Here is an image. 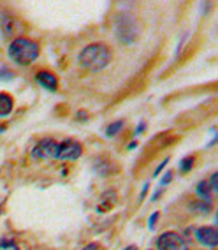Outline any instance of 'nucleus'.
<instances>
[{
  "label": "nucleus",
  "instance_id": "1",
  "mask_svg": "<svg viewBox=\"0 0 218 250\" xmlns=\"http://www.w3.org/2000/svg\"><path fill=\"white\" fill-rule=\"evenodd\" d=\"M111 58L113 53L109 46H106L104 42H94V44L86 46L79 53V63L88 71L97 72L106 69L111 62Z\"/></svg>",
  "mask_w": 218,
  "mask_h": 250
},
{
  "label": "nucleus",
  "instance_id": "2",
  "mask_svg": "<svg viewBox=\"0 0 218 250\" xmlns=\"http://www.w3.org/2000/svg\"><path fill=\"white\" fill-rule=\"evenodd\" d=\"M9 57L18 65H30L39 57V46L30 39L16 37L9 44Z\"/></svg>",
  "mask_w": 218,
  "mask_h": 250
},
{
  "label": "nucleus",
  "instance_id": "3",
  "mask_svg": "<svg viewBox=\"0 0 218 250\" xmlns=\"http://www.w3.org/2000/svg\"><path fill=\"white\" fill-rule=\"evenodd\" d=\"M115 34H116V39L125 42V44H129V42L136 41V37L139 34L138 23H136V20L130 14H125V13L120 14L115 23Z\"/></svg>",
  "mask_w": 218,
  "mask_h": 250
},
{
  "label": "nucleus",
  "instance_id": "4",
  "mask_svg": "<svg viewBox=\"0 0 218 250\" xmlns=\"http://www.w3.org/2000/svg\"><path fill=\"white\" fill-rule=\"evenodd\" d=\"M157 250H188V245L181 234L167 231L157 238Z\"/></svg>",
  "mask_w": 218,
  "mask_h": 250
},
{
  "label": "nucleus",
  "instance_id": "5",
  "mask_svg": "<svg viewBox=\"0 0 218 250\" xmlns=\"http://www.w3.org/2000/svg\"><path fill=\"white\" fill-rule=\"evenodd\" d=\"M58 148H60V143H57L55 139H42L32 150V157L34 159H57Z\"/></svg>",
  "mask_w": 218,
  "mask_h": 250
},
{
  "label": "nucleus",
  "instance_id": "6",
  "mask_svg": "<svg viewBox=\"0 0 218 250\" xmlns=\"http://www.w3.org/2000/svg\"><path fill=\"white\" fill-rule=\"evenodd\" d=\"M81 153H83V146H81L78 141L67 139V141L60 143L57 159H60V161H74V159L81 157Z\"/></svg>",
  "mask_w": 218,
  "mask_h": 250
},
{
  "label": "nucleus",
  "instance_id": "7",
  "mask_svg": "<svg viewBox=\"0 0 218 250\" xmlns=\"http://www.w3.org/2000/svg\"><path fill=\"white\" fill-rule=\"evenodd\" d=\"M196 238L200 245L204 247H217L218 245V231L217 228H211V226H204V228H199L196 231Z\"/></svg>",
  "mask_w": 218,
  "mask_h": 250
},
{
  "label": "nucleus",
  "instance_id": "8",
  "mask_svg": "<svg viewBox=\"0 0 218 250\" xmlns=\"http://www.w3.org/2000/svg\"><path fill=\"white\" fill-rule=\"evenodd\" d=\"M37 83H39L42 88L49 90V92H55L57 90V76L55 74H51V72L48 71H40L39 74L36 76Z\"/></svg>",
  "mask_w": 218,
  "mask_h": 250
},
{
  "label": "nucleus",
  "instance_id": "9",
  "mask_svg": "<svg viewBox=\"0 0 218 250\" xmlns=\"http://www.w3.org/2000/svg\"><path fill=\"white\" fill-rule=\"evenodd\" d=\"M13 99L7 94H0V116H7L11 111H13Z\"/></svg>",
  "mask_w": 218,
  "mask_h": 250
},
{
  "label": "nucleus",
  "instance_id": "10",
  "mask_svg": "<svg viewBox=\"0 0 218 250\" xmlns=\"http://www.w3.org/2000/svg\"><path fill=\"white\" fill-rule=\"evenodd\" d=\"M209 187L206 182H199L197 183V196L200 197V199H206V203H209Z\"/></svg>",
  "mask_w": 218,
  "mask_h": 250
},
{
  "label": "nucleus",
  "instance_id": "11",
  "mask_svg": "<svg viewBox=\"0 0 218 250\" xmlns=\"http://www.w3.org/2000/svg\"><path fill=\"white\" fill-rule=\"evenodd\" d=\"M121 127H123V122H121V120L115 122V124H111V125H107V127H106V136H107V138H113V136H116V132H120Z\"/></svg>",
  "mask_w": 218,
  "mask_h": 250
},
{
  "label": "nucleus",
  "instance_id": "12",
  "mask_svg": "<svg viewBox=\"0 0 218 250\" xmlns=\"http://www.w3.org/2000/svg\"><path fill=\"white\" fill-rule=\"evenodd\" d=\"M0 250H20V249H18V245H16L13 240H7V238H0Z\"/></svg>",
  "mask_w": 218,
  "mask_h": 250
},
{
  "label": "nucleus",
  "instance_id": "13",
  "mask_svg": "<svg viewBox=\"0 0 218 250\" xmlns=\"http://www.w3.org/2000/svg\"><path fill=\"white\" fill-rule=\"evenodd\" d=\"M192 166H194V157H187V159H183L179 162V171L181 173H188L192 169Z\"/></svg>",
  "mask_w": 218,
  "mask_h": 250
},
{
  "label": "nucleus",
  "instance_id": "14",
  "mask_svg": "<svg viewBox=\"0 0 218 250\" xmlns=\"http://www.w3.org/2000/svg\"><path fill=\"white\" fill-rule=\"evenodd\" d=\"M209 185H211V190H213V192H218V173L211 174V178H209Z\"/></svg>",
  "mask_w": 218,
  "mask_h": 250
},
{
  "label": "nucleus",
  "instance_id": "15",
  "mask_svg": "<svg viewBox=\"0 0 218 250\" xmlns=\"http://www.w3.org/2000/svg\"><path fill=\"white\" fill-rule=\"evenodd\" d=\"M157 219H159V211H155V213H152V217H150V224H148V228H150V231H153L155 229V222Z\"/></svg>",
  "mask_w": 218,
  "mask_h": 250
},
{
  "label": "nucleus",
  "instance_id": "16",
  "mask_svg": "<svg viewBox=\"0 0 218 250\" xmlns=\"http://www.w3.org/2000/svg\"><path fill=\"white\" fill-rule=\"evenodd\" d=\"M171 178H173V173H171V171H169V173H165V174H164V180L160 182L162 187H164V185H167V183L171 182Z\"/></svg>",
  "mask_w": 218,
  "mask_h": 250
},
{
  "label": "nucleus",
  "instance_id": "17",
  "mask_svg": "<svg viewBox=\"0 0 218 250\" xmlns=\"http://www.w3.org/2000/svg\"><path fill=\"white\" fill-rule=\"evenodd\" d=\"M83 250H102V247L99 245V243H90V245H86Z\"/></svg>",
  "mask_w": 218,
  "mask_h": 250
},
{
  "label": "nucleus",
  "instance_id": "18",
  "mask_svg": "<svg viewBox=\"0 0 218 250\" xmlns=\"http://www.w3.org/2000/svg\"><path fill=\"white\" fill-rule=\"evenodd\" d=\"M167 162H169V159H164V162H162V164L159 166V167H157V171H155V176H157V174H159V173H160L162 169H164L165 166H167Z\"/></svg>",
  "mask_w": 218,
  "mask_h": 250
},
{
  "label": "nucleus",
  "instance_id": "19",
  "mask_svg": "<svg viewBox=\"0 0 218 250\" xmlns=\"http://www.w3.org/2000/svg\"><path fill=\"white\" fill-rule=\"evenodd\" d=\"M146 190H148V183H144V187H142V192H141V199L144 197V194H146Z\"/></svg>",
  "mask_w": 218,
  "mask_h": 250
},
{
  "label": "nucleus",
  "instance_id": "20",
  "mask_svg": "<svg viewBox=\"0 0 218 250\" xmlns=\"http://www.w3.org/2000/svg\"><path fill=\"white\" fill-rule=\"evenodd\" d=\"M130 250H136V247H130Z\"/></svg>",
  "mask_w": 218,
  "mask_h": 250
},
{
  "label": "nucleus",
  "instance_id": "21",
  "mask_svg": "<svg viewBox=\"0 0 218 250\" xmlns=\"http://www.w3.org/2000/svg\"><path fill=\"white\" fill-rule=\"evenodd\" d=\"M0 132H4V129H0Z\"/></svg>",
  "mask_w": 218,
  "mask_h": 250
}]
</instances>
